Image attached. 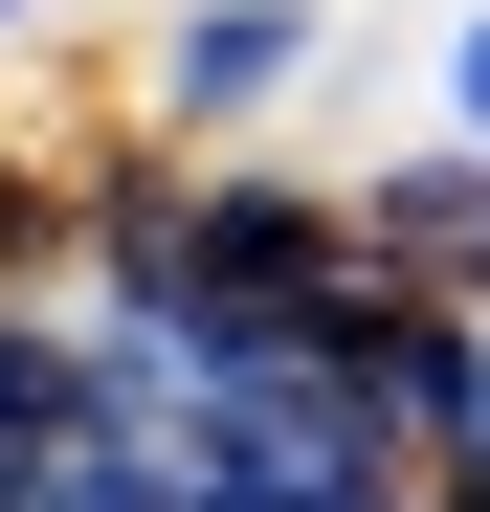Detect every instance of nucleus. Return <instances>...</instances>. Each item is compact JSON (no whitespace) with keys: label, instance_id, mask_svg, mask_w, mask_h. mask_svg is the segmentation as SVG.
<instances>
[{"label":"nucleus","instance_id":"obj_2","mask_svg":"<svg viewBox=\"0 0 490 512\" xmlns=\"http://www.w3.org/2000/svg\"><path fill=\"white\" fill-rule=\"evenodd\" d=\"M401 401H424V490H490V290H446V312H424Z\"/></svg>","mask_w":490,"mask_h":512},{"label":"nucleus","instance_id":"obj_4","mask_svg":"<svg viewBox=\"0 0 490 512\" xmlns=\"http://www.w3.org/2000/svg\"><path fill=\"white\" fill-rule=\"evenodd\" d=\"M45 23H67V0H0V67H23V45H45Z\"/></svg>","mask_w":490,"mask_h":512},{"label":"nucleus","instance_id":"obj_3","mask_svg":"<svg viewBox=\"0 0 490 512\" xmlns=\"http://www.w3.org/2000/svg\"><path fill=\"white\" fill-rule=\"evenodd\" d=\"M424 112H446V134H490V0H446V45H424Z\"/></svg>","mask_w":490,"mask_h":512},{"label":"nucleus","instance_id":"obj_1","mask_svg":"<svg viewBox=\"0 0 490 512\" xmlns=\"http://www.w3.org/2000/svg\"><path fill=\"white\" fill-rule=\"evenodd\" d=\"M335 23H357V0H156V45H134L112 112L201 134V156H268L312 90H335Z\"/></svg>","mask_w":490,"mask_h":512}]
</instances>
